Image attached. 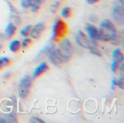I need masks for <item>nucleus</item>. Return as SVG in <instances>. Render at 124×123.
<instances>
[{
    "mask_svg": "<svg viewBox=\"0 0 124 123\" xmlns=\"http://www.w3.org/2000/svg\"><path fill=\"white\" fill-rule=\"evenodd\" d=\"M75 39H76V43L79 46H81V47L88 49L92 54L98 57L101 56V52L98 48L96 41H93L89 38L86 36V35L81 30H78L77 32Z\"/></svg>",
    "mask_w": 124,
    "mask_h": 123,
    "instance_id": "f257e3e1",
    "label": "nucleus"
},
{
    "mask_svg": "<svg viewBox=\"0 0 124 123\" xmlns=\"http://www.w3.org/2000/svg\"><path fill=\"white\" fill-rule=\"evenodd\" d=\"M100 40L108 41H113L116 37V30L110 20H104L100 25L98 30Z\"/></svg>",
    "mask_w": 124,
    "mask_h": 123,
    "instance_id": "f03ea898",
    "label": "nucleus"
},
{
    "mask_svg": "<svg viewBox=\"0 0 124 123\" xmlns=\"http://www.w3.org/2000/svg\"><path fill=\"white\" fill-rule=\"evenodd\" d=\"M68 25L60 18H57L54 21L52 28V40L54 41H60L63 39L68 33Z\"/></svg>",
    "mask_w": 124,
    "mask_h": 123,
    "instance_id": "7ed1b4c3",
    "label": "nucleus"
},
{
    "mask_svg": "<svg viewBox=\"0 0 124 123\" xmlns=\"http://www.w3.org/2000/svg\"><path fill=\"white\" fill-rule=\"evenodd\" d=\"M57 50L59 51V54L61 57L63 63L67 62L70 59L72 56L73 49H72V45L68 39L65 38L62 39L61 42L59 44Z\"/></svg>",
    "mask_w": 124,
    "mask_h": 123,
    "instance_id": "20e7f679",
    "label": "nucleus"
},
{
    "mask_svg": "<svg viewBox=\"0 0 124 123\" xmlns=\"http://www.w3.org/2000/svg\"><path fill=\"white\" fill-rule=\"evenodd\" d=\"M32 86V78L29 75H25L20 81L18 86V94L20 98L25 99L29 93Z\"/></svg>",
    "mask_w": 124,
    "mask_h": 123,
    "instance_id": "39448f33",
    "label": "nucleus"
},
{
    "mask_svg": "<svg viewBox=\"0 0 124 123\" xmlns=\"http://www.w3.org/2000/svg\"><path fill=\"white\" fill-rule=\"evenodd\" d=\"M112 14L114 20L119 25L124 24V0H116V2L113 7Z\"/></svg>",
    "mask_w": 124,
    "mask_h": 123,
    "instance_id": "423d86ee",
    "label": "nucleus"
},
{
    "mask_svg": "<svg viewBox=\"0 0 124 123\" xmlns=\"http://www.w3.org/2000/svg\"><path fill=\"white\" fill-rule=\"evenodd\" d=\"M47 54H48V58L49 61L53 65L56 66H60L62 63H63L57 49H55L54 46L48 51Z\"/></svg>",
    "mask_w": 124,
    "mask_h": 123,
    "instance_id": "0eeeda50",
    "label": "nucleus"
},
{
    "mask_svg": "<svg viewBox=\"0 0 124 123\" xmlns=\"http://www.w3.org/2000/svg\"><path fill=\"white\" fill-rule=\"evenodd\" d=\"M45 29V25L44 22H39L35 26L31 29L30 30V36L33 39H38L41 37L42 33Z\"/></svg>",
    "mask_w": 124,
    "mask_h": 123,
    "instance_id": "6e6552de",
    "label": "nucleus"
},
{
    "mask_svg": "<svg viewBox=\"0 0 124 123\" xmlns=\"http://www.w3.org/2000/svg\"><path fill=\"white\" fill-rule=\"evenodd\" d=\"M48 70H49V66L46 64V62H41L40 65H39L36 67V69L33 73V78H37L38 77H39L40 75H43L46 71H48Z\"/></svg>",
    "mask_w": 124,
    "mask_h": 123,
    "instance_id": "1a4fd4ad",
    "label": "nucleus"
},
{
    "mask_svg": "<svg viewBox=\"0 0 124 123\" xmlns=\"http://www.w3.org/2000/svg\"><path fill=\"white\" fill-rule=\"evenodd\" d=\"M86 32L89 36V38L93 41H97V40H100V35L98 30L92 25H87L86 26Z\"/></svg>",
    "mask_w": 124,
    "mask_h": 123,
    "instance_id": "9d476101",
    "label": "nucleus"
},
{
    "mask_svg": "<svg viewBox=\"0 0 124 123\" xmlns=\"http://www.w3.org/2000/svg\"><path fill=\"white\" fill-rule=\"evenodd\" d=\"M46 0H30L31 3V11L32 12H36L41 7L42 3H44Z\"/></svg>",
    "mask_w": 124,
    "mask_h": 123,
    "instance_id": "9b49d317",
    "label": "nucleus"
},
{
    "mask_svg": "<svg viewBox=\"0 0 124 123\" xmlns=\"http://www.w3.org/2000/svg\"><path fill=\"white\" fill-rule=\"evenodd\" d=\"M16 29L17 28L14 24H12V22H9L5 28V33L9 38H12L16 32Z\"/></svg>",
    "mask_w": 124,
    "mask_h": 123,
    "instance_id": "f8f14e48",
    "label": "nucleus"
},
{
    "mask_svg": "<svg viewBox=\"0 0 124 123\" xmlns=\"http://www.w3.org/2000/svg\"><path fill=\"white\" fill-rule=\"evenodd\" d=\"M113 60L118 61L119 63H121L124 61V54L121 52V49H118V48L116 49L113 51Z\"/></svg>",
    "mask_w": 124,
    "mask_h": 123,
    "instance_id": "ddd939ff",
    "label": "nucleus"
},
{
    "mask_svg": "<svg viewBox=\"0 0 124 123\" xmlns=\"http://www.w3.org/2000/svg\"><path fill=\"white\" fill-rule=\"evenodd\" d=\"M21 47V44H20V41L18 40H13L12 41V42L9 43V50L12 51V52H17L20 49Z\"/></svg>",
    "mask_w": 124,
    "mask_h": 123,
    "instance_id": "4468645a",
    "label": "nucleus"
},
{
    "mask_svg": "<svg viewBox=\"0 0 124 123\" xmlns=\"http://www.w3.org/2000/svg\"><path fill=\"white\" fill-rule=\"evenodd\" d=\"M60 13L63 18H69L72 14V9L68 7H65L62 9Z\"/></svg>",
    "mask_w": 124,
    "mask_h": 123,
    "instance_id": "2eb2a0df",
    "label": "nucleus"
},
{
    "mask_svg": "<svg viewBox=\"0 0 124 123\" xmlns=\"http://www.w3.org/2000/svg\"><path fill=\"white\" fill-rule=\"evenodd\" d=\"M9 62H10L9 59L7 57H0V70L4 67L7 66L9 64Z\"/></svg>",
    "mask_w": 124,
    "mask_h": 123,
    "instance_id": "dca6fc26",
    "label": "nucleus"
},
{
    "mask_svg": "<svg viewBox=\"0 0 124 123\" xmlns=\"http://www.w3.org/2000/svg\"><path fill=\"white\" fill-rule=\"evenodd\" d=\"M32 26L31 25H28L25 27H24L21 30H20V34L23 36H27L28 35V33H30V30L31 29Z\"/></svg>",
    "mask_w": 124,
    "mask_h": 123,
    "instance_id": "f3484780",
    "label": "nucleus"
},
{
    "mask_svg": "<svg viewBox=\"0 0 124 123\" xmlns=\"http://www.w3.org/2000/svg\"><path fill=\"white\" fill-rule=\"evenodd\" d=\"M119 62L118 61L113 60V62L111 64V70L113 72H116V71L119 69Z\"/></svg>",
    "mask_w": 124,
    "mask_h": 123,
    "instance_id": "a211bd4d",
    "label": "nucleus"
},
{
    "mask_svg": "<svg viewBox=\"0 0 124 123\" xmlns=\"http://www.w3.org/2000/svg\"><path fill=\"white\" fill-rule=\"evenodd\" d=\"M31 43V39L29 38H25L23 39V41H22V43H20L21 47H22L23 49H25V48H26Z\"/></svg>",
    "mask_w": 124,
    "mask_h": 123,
    "instance_id": "6ab92c4d",
    "label": "nucleus"
},
{
    "mask_svg": "<svg viewBox=\"0 0 124 123\" xmlns=\"http://www.w3.org/2000/svg\"><path fill=\"white\" fill-rule=\"evenodd\" d=\"M20 5L23 9H28L31 7L30 0H21Z\"/></svg>",
    "mask_w": 124,
    "mask_h": 123,
    "instance_id": "aec40b11",
    "label": "nucleus"
},
{
    "mask_svg": "<svg viewBox=\"0 0 124 123\" xmlns=\"http://www.w3.org/2000/svg\"><path fill=\"white\" fill-rule=\"evenodd\" d=\"M116 86H118L121 89H124V77L123 75H121L118 80H117V83H116Z\"/></svg>",
    "mask_w": 124,
    "mask_h": 123,
    "instance_id": "412c9836",
    "label": "nucleus"
},
{
    "mask_svg": "<svg viewBox=\"0 0 124 123\" xmlns=\"http://www.w3.org/2000/svg\"><path fill=\"white\" fill-rule=\"evenodd\" d=\"M60 1H55L53 4H52V6H51V11L52 12H55L57 9H58V8H59V7H60Z\"/></svg>",
    "mask_w": 124,
    "mask_h": 123,
    "instance_id": "4be33fe9",
    "label": "nucleus"
},
{
    "mask_svg": "<svg viewBox=\"0 0 124 123\" xmlns=\"http://www.w3.org/2000/svg\"><path fill=\"white\" fill-rule=\"evenodd\" d=\"M29 122L30 123H44L41 119H40V118H39V117H31V119H30V120H29Z\"/></svg>",
    "mask_w": 124,
    "mask_h": 123,
    "instance_id": "5701e85b",
    "label": "nucleus"
},
{
    "mask_svg": "<svg viewBox=\"0 0 124 123\" xmlns=\"http://www.w3.org/2000/svg\"><path fill=\"white\" fill-rule=\"evenodd\" d=\"M116 83H117V80H116L115 78L113 79L112 80V83H111V89H114L116 86Z\"/></svg>",
    "mask_w": 124,
    "mask_h": 123,
    "instance_id": "b1692460",
    "label": "nucleus"
},
{
    "mask_svg": "<svg viewBox=\"0 0 124 123\" xmlns=\"http://www.w3.org/2000/svg\"><path fill=\"white\" fill-rule=\"evenodd\" d=\"M86 2L89 4H95L97 2H98L100 0H86Z\"/></svg>",
    "mask_w": 124,
    "mask_h": 123,
    "instance_id": "393cba45",
    "label": "nucleus"
},
{
    "mask_svg": "<svg viewBox=\"0 0 124 123\" xmlns=\"http://www.w3.org/2000/svg\"><path fill=\"white\" fill-rule=\"evenodd\" d=\"M0 123H7V121H6V120H5V118H4V117H0Z\"/></svg>",
    "mask_w": 124,
    "mask_h": 123,
    "instance_id": "a878e982",
    "label": "nucleus"
},
{
    "mask_svg": "<svg viewBox=\"0 0 124 123\" xmlns=\"http://www.w3.org/2000/svg\"><path fill=\"white\" fill-rule=\"evenodd\" d=\"M1 49V43H0V50Z\"/></svg>",
    "mask_w": 124,
    "mask_h": 123,
    "instance_id": "bb28decb",
    "label": "nucleus"
}]
</instances>
